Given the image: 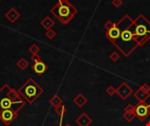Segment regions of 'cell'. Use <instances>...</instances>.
Instances as JSON below:
<instances>
[{
  "mask_svg": "<svg viewBox=\"0 0 150 126\" xmlns=\"http://www.w3.org/2000/svg\"><path fill=\"white\" fill-rule=\"evenodd\" d=\"M117 25L120 29V36L112 45L125 57H128L139 46L134 33V19L128 14H125L117 22Z\"/></svg>",
  "mask_w": 150,
  "mask_h": 126,
  "instance_id": "cell-1",
  "label": "cell"
},
{
  "mask_svg": "<svg viewBox=\"0 0 150 126\" xmlns=\"http://www.w3.org/2000/svg\"><path fill=\"white\" fill-rule=\"evenodd\" d=\"M25 105V101L16 89L8 84H4L0 88V112L9 110L18 114Z\"/></svg>",
  "mask_w": 150,
  "mask_h": 126,
  "instance_id": "cell-2",
  "label": "cell"
},
{
  "mask_svg": "<svg viewBox=\"0 0 150 126\" xmlns=\"http://www.w3.org/2000/svg\"><path fill=\"white\" fill-rule=\"evenodd\" d=\"M78 10L74 6L69 0H58L57 4H54L51 9L50 12L54 16L61 24H69L76 16Z\"/></svg>",
  "mask_w": 150,
  "mask_h": 126,
  "instance_id": "cell-3",
  "label": "cell"
},
{
  "mask_svg": "<svg viewBox=\"0 0 150 126\" xmlns=\"http://www.w3.org/2000/svg\"><path fill=\"white\" fill-rule=\"evenodd\" d=\"M133 28L139 46H144L150 39V21L143 14H140L134 19Z\"/></svg>",
  "mask_w": 150,
  "mask_h": 126,
  "instance_id": "cell-4",
  "label": "cell"
},
{
  "mask_svg": "<svg viewBox=\"0 0 150 126\" xmlns=\"http://www.w3.org/2000/svg\"><path fill=\"white\" fill-rule=\"evenodd\" d=\"M17 91L30 104L33 103L44 93V89L33 78H29Z\"/></svg>",
  "mask_w": 150,
  "mask_h": 126,
  "instance_id": "cell-5",
  "label": "cell"
},
{
  "mask_svg": "<svg viewBox=\"0 0 150 126\" xmlns=\"http://www.w3.org/2000/svg\"><path fill=\"white\" fill-rule=\"evenodd\" d=\"M134 114L141 122H144L150 116V104L139 102L134 106Z\"/></svg>",
  "mask_w": 150,
  "mask_h": 126,
  "instance_id": "cell-6",
  "label": "cell"
},
{
  "mask_svg": "<svg viewBox=\"0 0 150 126\" xmlns=\"http://www.w3.org/2000/svg\"><path fill=\"white\" fill-rule=\"evenodd\" d=\"M134 89L125 82H122L121 84L116 89V94H118L123 101H126L132 94H134Z\"/></svg>",
  "mask_w": 150,
  "mask_h": 126,
  "instance_id": "cell-7",
  "label": "cell"
},
{
  "mask_svg": "<svg viewBox=\"0 0 150 126\" xmlns=\"http://www.w3.org/2000/svg\"><path fill=\"white\" fill-rule=\"evenodd\" d=\"M18 113L12 111H4L0 112V121L4 125L8 126L10 125L17 118H18Z\"/></svg>",
  "mask_w": 150,
  "mask_h": 126,
  "instance_id": "cell-8",
  "label": "cell"
},
{
  "mask_svg": "<svg viewBox=\"0 0 150 126\" xmlns=\"http://www.w3.org/2000/svg\"><path fill=\"white\" fill-rule=\"evenodd\" d=\"M120 29L118 26L117 23H115V25L111 29L105 32V37L108 40H110L112 44L116 42L120 38Z\"/></svg>",
  "mask_w": 150,
  "mask_h": 126,
  "instance_id": "cell-9",
  "label": "cell"
},
{
  "mask_svg": "<svg viewBox=\"0 0 150 126\" xmlns=\"http://www.w3.org/2000/svg\"><path fill=\"white\" fill-rule=\"evenodd\" d=\"M47 65L43 61H40L38 62H35L32 66V70L38 75H43L47 71Z\"/></svg>",
  "mask_w": 150,
  "mask_h": 126,
  "instance_id": "cell-10",
  "label": "cell"
},
{
  "mask_svg": "<svg viewBox=\"0 0 150 126\" xmlns=\"http://www.w3.org/2000/svg\"><path fill=\"white\" fill-rule=\"evenodd\" d=\"M4 17L8 19L10 23L13 24L20 18V14L15 8L11 7L4 13Z\"/></svg>",
  "mask_w": 150,
  "mask_h": 126,
  "instance_id": "cell-11",
  "label": "cell"
},
{
  "mask_svg": "<svg viewBox=\"0 0 150 126\" xmlns=\"http://www.w3.org/2000/svg\"><path fill=\"white\" fill-rule=\"evenodd\" d=\"M92 123V119L85 112H83L76 119V124L79 126H89Z\"/></svg>",
  "mask_w": 150,
  "mask_h": 126,
  "instance_id": "cell-12",
  "label": "cell"
},
{
  "mask_svg": "<svg viewBox=\"0 0 150 126\" xmlns=\"http://www.w3.org/2000/svg\"><path fill=\"white\" fill-rule=\"evenodd\" d=\"M134 96L138 100V102H143L146 103V101L150 97L149 92H146L144 91L141 87L134 92Z\"/></svg>",
  "mask_w": 150,
  "mask_h": 126,
  "instance_id": "cell-13",
  "label": "cell"
},
{
  "mask_svg": "<svg viewBox=\"0 0 150 126\" xmlns=\"http://www.w3.org/2000/svg\"><path fill=\"white\" fill-rule=\"evenodd\" d=\"M73 103L78 108H83L88 103V99L86 98V96L84 95H83L82 93H80V94H78V95H76L75 96V98L73 99Z\"/></svg>",
  "mask_w": 150,
  "mask_h": 126,
  "instance_id": "cell-14",
  "label": "cell"
},
{
  "mask_svg": "<svg viewBox=\"0 0 150 126\" xmlns=\"http://www.w3.org/2000/svg\"><path fill=\"white\" fill-rule=\"evenodd\" d=\"M40 25L47 31V30H49V29H52V27L54 25V21L49 16H46V17L40 21Z\"/></svg>",
  "mask_w": 150,
  "mask_h": 126,
  "instance_id": "cell-15",
  "label": "cell"
},
{
  "mask_svg": "<svg viewBox=\"0 0 150 126\" xmlns=\"http://www.w3.org/2000/svg\"><path fill=\"white\" fill-rule=\"evenodd\" d=\"M49 103L52 105L54 108L62 104V99L58 96V95H54L50 99H49Z\"/></svg>",
  "mask_w": 150,
  "mask_h": 126,
  "instance_id": "cell-16",
  "label": "cell"
},
{
  "mask_svg": "<svg viewBox=\"0 0 150 126\" xmlns=\"http://www.w3.org/2000/svg\"><path fill=\"white\" fill-rule=\"evenodd\" d=\"M29 66V62L27 60H25L24 57L20 58L18 61H17V67L20 69V70H25L27 68V67Z\"/></svg>",
  "mask_w": 150,
  "mask_h": 126,
  "instance_id": "cell-17",
  "label": "cell"
},
{
  "mask_svg": "<svg viewBox=\"0 0 150 126\" xmlns=\"http://www.w3.org/2000/svg\"><path fill=\"white\" fill-rule=\"evenodd\" d=\"M54 112L60 117V118H63V116L66 113V107L63 104H61L54 108Z\"/></svg>",
  "mask_w": 150,
  "mask_h": 126,
  "instance_id": "cell-18",
  "label": "cell"
},
{
  "mask_svg": "<svg viewBox=\"0 0 150 126\" xmlns=\"http://www.w3.org/2000/svg\"><path fill=\"white\" fill-rule=\"evenodd\" d=\"M123 118H124V119H126L127 122L131 123V122H133V120L136 117H135L134 112H124L123 113Z\"/></svg>",
  "mask_w": 150,
  "mask_h": 126,
  "instance_id": "cell-19",
  "label": "cell"
},
{
  "mask_svg": "<svg viewBox=\"0 0 150 126\" xmlns=\"http://www.w3.org/2000/svg\"><path fill=\"white\" fill-rule=\"evenodd\" d=\"M28 51H29L32 54H37V53H39V52L40 51V46H39L37 44L33 43V44H32V45L29 46Z\"/></svg>",
  "mask_w": 150,
  "mask_h": 126,
  "instance_id": "cell-20",
  "label": "cell"
},
{
  "mask_svg": "<svg viewBox=\"0 0 150 126\" xmlns=\"http://www.w3.org/2000/svg\"><path fill=\"white\" fill-rule=\"evenodd\" d=\"M45 35H46V37H47L48 39H53L55 38L56 32H55L53 29H49V30H47V31L46 32Z\"/></svg>",
  "mask_w": 150,
  "mask_h": 126,
  "instance_id": "cell-21",
  "label": "cell"
},
{
  "mask_svg": "<svg viewBox=\"0 0 150 126\" xmlns=\"http://www.w3.org/2000/svg\"><path fill=\"white\" fill-rule=\"evenodd\" d=\"M109 58H110V60L112 61V62H117L119 60H120V55L117 53V52H112L111 54H110V56H109Z\"/></svg>",
  "mask_w": 150,
  "mask_h": 126,
  "instance_id": "cell-22",
  "label": "cell"
},
{
  "mask_svg": "<svg viewBox=\"0 0 150 126\" xmlns=\"http://www.w3.org/2000/svg\"><path fill=\"white\" fill-rule=\"evenodd\" d=\"M105 92H106V94H107L108 96H112L113 95H115V94H116V89H115L112 85H111V86H109V87L106 89Z\"/></svg>",
  "mask_w": 150,
  "mask_h": 126,
  "instance_id": "cell-23",
  "label": "cell"
},
{
  "mask_svg": "<svg viewBox=\"0 0 150 126\" xmlns=\"http://www.w3.org/2000/svg\"><path fill=\"white\" fill-rule=\"evenodd\" d=\"M114 25H115V23L112 22V20H107V21L104 24V27H105V28L106 29V31H107V30L111 29Z\"/></svg>",
  "mask_w": 150,
  "mask_h": 126,
  "instance_id": "cell-24",
  "label": "cell"
},
{
  "mask_svg": "<svg viewBox=\"0 0 150 126\" xmlns=\"http://www.w3.org/2000/svg\"><path fill=\"white\" fill-rule=\"evenodd\" d=\"M31 61H32L33 63H35V62H38V61H42V59H41V57L37 53V54H32V56H31Z\"/></svg>",
  "mask_w": 150,
  "mask_h": 126,
  "instance_id": "cell-25",
  "label": "cell"
},
{
  "mask_svg": "<svg viewBox=\"0 0 150 126\" xmlns=\"http://www.w3.org/2000/svg\"><path fill=\"white\" fill-rule=\"evenodd\" d=\"M124 111L125 112H134V106L131 103L127 104L125 109H124Z\"/></svg>",
  "mask_w": 150,
  "mask_h": 126,
  "instance_id": "cell-26",
  "label": "cell"
},
{
  "mask_svg": "<svg viewBox=\"0 0 150 126\" xmlns=\"http://www.w3.org/2000/svg\"><path fill=\"white\" fill-rule=\"evenodd\" d=\"M112 4L116 8H120L123 4V0H112Z\"/></svg>",
  "mask_w": 150,
  "mask_h": 126,
  "instance_id": "cell-27",
  "label": "cell"
},
{
  "mask_svg": "<svg viewBox=\"0 0 150 126\" xmlns=\"http://www.w3.org/2000/svg\"><path fill=\"white\" fill-rule=\"evenodd\" d=\"M141 88H142L144 91H146V92H149L150 93V87L149 86V84H147V83H143V84L141 86Z\"/></svg>",
  "mask_w": 150,
  "mask_h": 126,
  "instance_id": "cell-28",
  "label": "cell"
},
{
  "mask_svg": "<svg viewBox=\"0 0 150 126\" xmlns=\"http://www.w3.org/2000/svg\"><path fill=\"white\" fill-rule=\"evenodd\" d=\"M146 126H150V121H149V122L146 124Z\"/></svg>",
  "mask_w": 150,
  "mask_h": 126,
  "instance_id": "cell-29",
  "label": "cell"
},
{
  "mask_svg": "<svg viewBox=\"0 0 150 126\" xmlns=\"http://www.w3.org/2000/svg\"><path fill=\"white\" fill-rule=\"evenodd\" d=\"M64 126H72V125H70L69 124H66V125H64Z\"/></svg>",
  "mask_w": 150,
  "mask_h": 126,
  "instance_id": "cell-30",
  "label": "cell"
},
{
  "mask_svg": "<svg viewBox=\"0 0 150 126\" xmlns=\"http://www.w3.org/2000/svg\"><path fill=\"white\" fill-rule=\"evenodd\" d=\"M1 1H2V0H0V2H1Z\"/></svg>",
  "mask_w": 150,
  "mask_h": 126,
  "instance_id": "cell-31",
  "label": "cell"
}]
</instances>
